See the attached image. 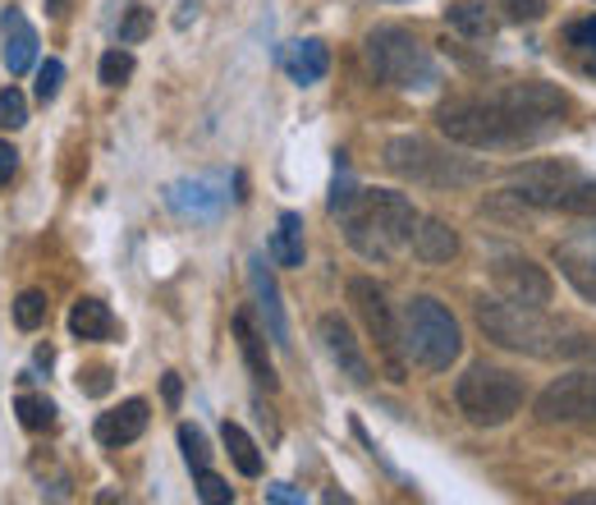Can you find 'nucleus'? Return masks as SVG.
Returning <instances> with one entry per match:
<instances>
[{
    "instance_id": "nucleus-1",
    "label": "nucleus",
    "mask_w": 596,
    "mask_h": 505,
    "mask_svg": "<svg viewBox=\"0 0 596 505\" xmlns=\"http://www.w3.org/2000/svg\"><path fill=\"white\" fill-rule=\"evenodd\" d=\"M477 322L486 340L501 349L532 354V359H596V336L578 332L569 322L541 317V308H524L514 299H477Z\"/></svg>"
},
{
    "instance_id": "nucleus-2",
    "label": "nucleus",
    "mask_w": 596,
    "mask_h": 505,
    "mask_svg": "<svg viewBox=\"0 0 596 505\" xmlns=\"http://www.w3.org/2000/svg\"><path fill=\"white\" fill-rule=\"evenodd\" d=\"M340 225L349 248H358L368 262H391L418 231V212L395 189H358L340 207Z\"/></svg>"
},
{
    "instance_id": "nucleus-3",
    "label": "nucleus",
    "mask_w": 596,
    "mask_h": 505,
    "mask_svg": "<svg viewBox=\"0 0 596 505\" xmlns=\"http://www.w3.org/2000/svg\"><path fill=\"white\" fill-rule=\"evenodd\" d=\"M436 124L450 143H463V147H524L528 143V134L518 130V120L509 115L501 92L454 97L436 111Z\"/></svg>"
},
{
    "instance_id": "nucleus-4",
    "label": "nucleus",
    "mask_w": 596,
    "mask_h": 505,
    "mask_svg": "<svg viewBox=\"0 0 596 505\" xmlns=\"http://www.w3.org/2000/svg\"><path fill=\"white\" fill-rule=\"evenodd\" d=\"M368 65L381 83L391 88H408V92H427L440 83V69L427 56V46L413 37L400 23H381L368 33Z\"/></svg>"
},
{
    "instance_id": "nucleus-5",
    "label": "nucleus",
    "mask_w": 596,
    "mask_h": 505,
    "mask_svg": "<svg viewBox=\"0 0 596 505\" xmlns=\"http://www.w3.org/2000/svg\"><path fill=\"white\" fill-rule=\"evenodd\" d=\"M404 349L427 372H446L459 359L463 336H459V322L450 317L446 303H436L431 294H413L404 303Z\"/></svg>"
},
{
    "instance_id": "nucleus-6",
    "label": "nucleus",
    "mask_w": 596,
    "mask_h": 505,
    "mask_svg": "<svg viewBox=\"0 0 596 505\" xmlns=\"http://www.w3.org/2000/svg\"><path fill=\"white\" fill-rule=\"evenodd\" d=\"M454 400H459V414L473 427H501V423H509L518 409H524V382L505 368L477 363V368H469L459 377Z\"/></svg>"
},
{
    "instance_id": "nucleus-7",
    "label": "nucleus",
    "mask_w": 596,
    "mask_h": 505,
    "mask_svg": "<svg viewBox=\"0 0 596 505\" xmlns=\"http://www.w3.org/2000/svg\"><path fill=\"white\" fill-rule=\"evenodd\" d=\"M349 303L353 313L362 317L368 326V336L376 340V359H381V372L391 377V382H404V326L395 322L391 303H385V290L372 281V276H353L349 281Z\"/></svg>"
},
{
    "instance_id": "nucleus-8",
    "label": "nucleus",
    "mask_w": 596,
    "mask_h": 505,
    "mask_svg": "<svg viewBox=\"0 0 596 505\" xmlns=\"http://www.w3.org/2000/svg\"><path fill=\"white\" fill-rule=\"evenodd\" d=\"M385 166H391L395 175H404V180H413V184H436V189L473 184L482 175L477 166L454 161V157H446V152H436L427 138H413V134L385 143Z\"/></svg>"
},
{
    "instance_id": "nucleus-9",
    "label": "nucleus",
    "mask_w": 596,
    "mask_h": 505,
    "mask_svg": "<svg viewBox=\"0 0 596 505\" xmlns=\"http://www.w3.org/2000/svg\"><path fill=\"white\" fill-rule=\"evenodd\" d=\"M537 418L541 423H574L596 427V372H569L537 395Z\"/></svg>"
},
{
    "instance_id": "nucleus-10",
    "label": "nucleus",
    "mask_w": 596,
    "mask_h": 505,
    "mask_svg": "<svg viewBox=\"0 0 596 505\" xmlns=\"http://www.w3.org/2000/svg\"><path fill=\"white\" fill-rule=\"evenodd\" d=\"M578 180H583L578 166H569V161H528V166L514 170L509 193L524 198V202H532V207H555V212H560L564 193L574 189Z\"/></svg>"
},
{
    "instance_id": "nucleus-11",
    "label": "nucleus",
    "mask_w": 596,
    "mask_h": 505,
    "mask_svg": "<svg viewBox=\"0 0 596 505\" xmlns=\"http://www.w3.org/2000/svg\"><path fill=\"white\" fill-rule=\"evenodd\" d=\"M496 285H501L505 299L524 303V308H547L551 294H555L547 267H537L528 258H514V252H505V258L496 262Z\"/></svg>"
},
{
    "instance_id": "nucleus-12",
    "label": "nucleus",
    "mask_w": 596,
    "mask_h": 505,
    "mask_svg": "<svg viewBox=\"0 0 596 505\" xmlns=\"http://www.w3.org/2000/svg\"><path fill=\"white\" fill-rule=\"evenodd\" d=\"M317 336H322V345H326V354H330V363L340 368L353 386H368V382H372L368 354L358 349V340H353V332H349V322H345L340 313H326V317L317 322Z\"/></svg>"
},
{
    "instance_id": "nucleus-13",
    "label": "nucleus",
    "mask_w": 596,
    "mask_h": 505,
    "mask_svg": "<svg viewBox=\"0 0 596 505\" xmlns=\"http://www.w3.org/2000/svg\"><path fill=\"white\" fill-rule=\"evenodd\" d=\"M229 184L225 180H179V184H170V207L179 212V216H193V221H216L221 212H225V202H229V193H225Z\"/></svg>"
},
{
    "instance_id": "nucleus-14",
    "label": "nucleus",
    "mask_w": 596,
    "mask_h": 505,
    "mask_svg": "<svg viewBox=\"0 0 596 505\" xmlns=\"http://www.w3.org/2000/svg\"><path fill=\"white\" fill-rule=\"evenodd\" d=\"M248 285H252V299H257V308H262L267 317V332L280 349H290V322H284V303H280V285H275V276L267 267V258L257 252V258L248 262Z\"/></svg>"
},
{
    "instance_id": "nucleus-15",
    "label": "nucleus",
    "mask_w": 596,
    "mask_h": 505,
    "mask_svg": "<svg viewBox=\"0 0 596 505\" xmlns=\"http://www.w3.org/2000/svg\"><path fill=\"white\" fill-rule=\"evenodd\" d=\"M0 37H5V46H0V56H5V69L10 74H29L33 60H37V29L29 19H23V10H5L0 14Z\"/></svg>"
},
{
    "instance_id": "nucleus-16",
    "label": "nucleus",
    "mask_w": 596,
    "mask_h": 505,
    "mask_svg": "<svg viewBox=\"0 0 596 505\" xmlns=\"http://www.w3.org/2000/svg\"><path fill=\"white\" fill-rule=\"evenodd\" d=\"M147 418H151L147 400H124L120 409H111V414L97 418L92 433H97L101 446H128V441H138V437L147 433Z\"/></svg>"
},
{
    "instance_id": "nucleus-17",
    "label": "nucleus",
    "mask_w": 596,
    "mask_h": 505,
    "mask_svg": "<svg viewBox=\"0 0 596 505\" xmlns=\"http://www.w3.org/2000/svg\"><path fill=\"white\" fill-rule=\"evenodd\" d=\"M235 336H239V349H244V363H248V372H252V382L267 386V391H275L280 377H275V368H271V359H267V340H262V332L252 326L248 313H235Z\"/></svg>"
},
{
    "instance_id": "nucleus-18",
    "label": "nucleus",
    "mask_w": 596,
    "mask_h": 505,
    "mask_svg": "<svg viewBox=\"0 0 596 505\" xmlns=\"http://www.w3.org/2000/svg\"><path fill=\"white\" fill-rule=\"evenodd\" d=\"M413 252H418L423 262H431V267H440V262H450L454 252H459V235L450 231L446 221H436V216H427V221H418V231H413Z\"/></svg>"
},
{
    "instance_id": "nucleus-19",
    "label": "nucleus",
    "mask_w": 596,
    "mask_h": 505,
    "mask_svg": "<svg viewBox=\"0 0 596 505\" xmlns=\"http://www.w3.org/2000/svg\"><path fill=\"white\" fill-rule=\"evenodd\" d=\"M284 69H290L294 83H322L326 69H330V50H326V42H317V37L294 42L290 56H284Z\"/></svg>"
},
{
    "instance_id": "nucleus-20",
    "label": "nucleus",
    "mask_w": 596,
    "mask_h": 505,
    "mask_svg": "<svg viewBox=\"0 0 596 505\" xmlns=\"http://www.w3.org/2000/svg\"><path fill=\"white\" fill-rule=\"evenodd\" d=\"M69 332L79 340H111L115 336V317L101 299H79L69 308Z\"/></svg>"
},
{
    "instance_id": "nucleus-21",
    "label": "nucleus",
    "mask_w": 596,
    "mask_h": 505,
    "mask_svg": "<svg viewBox=\"0 0 596 505\" xmlns=\"http://www.w3.org/2000/svg\"><path fill=\"white\" fill-rule=\"evenodd\" d=\"M271 258L280 267H303V216L299 212H280L275 235H271Z\"/></svg>"
},
{
    "instance_id": "nucleus-22",
    "label": "nucleus",
    "mask_w": 596,
    "mask_h": 505,
    "mask_svg": "<svg viewBox=\"0 0 596 505\" xmlns=\"http://www.w3.org/2000/svg\"><path fill=\"white\" fill-rule=\"evenodd\" d=\"M450 29L463 33V37H491L496 33V19H491V10L482 5V0H459V5L446 10Z\"/></svg>"
},
{
    "instance_id": "nucleus-23",
    "label": "nucleus",
    "mask_w": 596,
    "mask_h": 505,
    "mask_svg": "<svg viewBox=\"0 0 596 505\" xmlns=\"http://www.w3.org/2000/svg\"><path fill=\"white\" fill-rule=\"evenodd\" d=\"M221 437H225L229 460H235V469H239L244 478H257V473H262V450H257V441L244 433L239 423H225V427H221Z\"/></svg>"
},
{
    "instance_id": "nucleus-24",
    "label": "nucleus",
    "mask_w": 596,
    "mask_h": 505,
    "mask_svg": "<svg viewBox=\"0 0 596 505\" xmlns=\"http://www.w3.org/2000/svg\"><path fill=\"white\" fill-rule=\"evenodd\" d=\"M560 271L569 276V285H574L583 299L596 303V252H574V248H564V252H560Z\"/></svg>"
},
{
    "instance_id": "nucleus-25",
    "label": "nucleus",
    "mask_w": 596,
    "mask_h": 505,
    "mask_svg": "<svg viewBox=\"0 0 596 505\" xmlns=\"http://www.w3.org/2000/svg\"><path fill=\"white\" fill-rule=\"evenodd\" d=\"M14 414H19V423L29 427V433H46V427H56V404H50L46 395H33V391H23L14 400Z\"/></svg>"
},
{
    "instance_id": "nucleus-26",
    "label": "nucleus",
    "mask_w": 596,
    "mask_h": 505,
    "mask_svg": "<svg viewBox=\"0 0 596 505\" xmlns=\"http://www.w3.org/2000/svg\"><path fill=\"white\" fill-rule=\"evenodd\" d=\"M564 42H569V50L583 60V69L587 74H596V14L592 19H578V23H569L564 29Z\"/></svg>"
},
{
    "instance_id": "nucleus-27",
    "label": "nucleus",
    "mask_w": 596,
    "mask_h": 505,
    "mask_svg": "<svg viewBox=\"0 0 596 505\" xmlns=\"http://www.w3.org/2000/svg\"><path fill=\"white\" fill-rule=\"evenodd\" d=\"M179 450H184V460H189V469H193V473L212 469V446H206L202 427H193V423H179Z\"/></svg>"
},
{
    "instance_id": "nucleus-28",
    "label": "nucleus",
    "mask_w": 596,
    "mask_h": 505,
    "mask_svg": "<svg viewBox=\"0 0 596 505\" xmlns=\"http://www.w3.org/2000/svg\"><path fill=\"white\" fill-rule=\"evenodd\" d=\"M97 74H101V83H106V88H124L128 79H134V56H128L124 46H115V50H106V56H101Z\"/></svg>"
},
{
    "instance_id": "nucleus-29",
    "label": "nucleus",
    "mask_w": 596,
    "mask_h": 505,
    "mask_svg": "<svg viewBox=\"0 0 596 505\" xmlns=\"http://www.w3.org/2000/svg\"><path fill=\"white\" fill-rule=\"evenodd\" d=\"M14 322H19V332H37V326L46 322V294L23 290V294L14 299Z\"/></svg>"
},
{
    "instance_id": "nucleus-30",
    "label": "nucleus",
    "mask_w": 596,
    "mask_h": 505,
    "mask_svg": "<svg viewBox=\"0 0 596 505\" xmlns=\"http://www.w3.org/2000/svg\"><path fill=\"white\" fill-rule=\"evenodd\" d=\"M560 212H569V216H596V180H578L574 189L564 193Z\"/></svg>"
},
{
    "instance_id": "nucleus-31",
    "label": "nucleus",
    "mask_w": 596,
    "mask_h": 505,
    "mask_svg": "<svg viewBox=\"0 0 596 505\" xmlns=\"http://www.w3.org/2000/svg\"><path fill=\"white\" fill-rule=\"evenodd\" d=\"M29 124V101H23L19 88L0 92V130H23Z\"/></svg>"
},
{
    "instance_id": "nucleus-32",
    "label": "nucleus",
    "mask_w": 596,
    "mask_h": 505,
    "mask_svg": "<svg viewBox=\"0 0 596 505\" xmlns=\"http://www.w3.org/2000/svg\"><path fill=\"white\" fill-rule=\"evenodd\" d=\"M151 33V10L147 5H128L124 10V23H120V46H134Z\"/></svg>"
},
{
    "instance_id": "nucleus-33",
    "label": "nucleus",
    "mask_w": 596,
    "mask_h": 505,
    "mask_svg": "<svg viewBox=\"0 0 596 505\" xmlns=\"http://www.w3.org/2000/svg\"><path fill=\"white\" fill-rule=\"evenodd\" d=\"M60 83H65V65L60 60L37 65V101H42V106H50V101L60 97Z\"/></svg>"
},
{
    "instance_id": "nucleus-34",
    "label": "nucleus",
    "mask_w": 596,
    "mask_h": 505,
    "mask_svg": "<svg viewBox=\"0 0 596 505\" xmlns=\"http://www.w3.org/2000/svg\"><path fill=\"white\" fill-rule=\"evenodd\" d=\"M198 496H202V501H212V505H221V501H235L229 483H225L221 473H212V469H202V473H198Z\"/></svg>"
},
{
    "instance_id": "nucleus-35",
    "label": "nucleus",
    "mask_w": 596,
    "mask_h": 505,
    "mask_svg": "<svg viewBox=\"0 0 596 505\" xmlns=\"http://www.w3.org/2000/svg\"><path fill=\"white\" fill-rule=\"evenodd\" d=\"M501 10L514 23H537L541 14H547V0H501Z\"/></svg>"
},
{
    "instance_id": "nucleus-36",
    "label": "nucleus",
    "mask_w": 596,
    "mask_h": 505,
    "mask_svg": "<svg viewBox=\"0 0 596 505\" xmlns=\"http://www.w3.org/2000/svg\"><path fill=\"white\" fill-rule=\"evenodd\" d=\"M79 386H83L88 395H106V391H111V372H106V368H92V372L79 377Z\"/></svg>"
},
{
    "instance_id": "nucleus-37",
    "label": "nucleus",
    "mask_w": 596,
    "mask_h": 505,
    "mask_svg": "<svg viewBox=\"0 0 596 505\" xmlns=\"http://www.w3.org/2000/svg\"><path fill=\"white\" fill-rule=\"evenodd\" d=\"M14 170H19V152H14L5 138H0V184H10Z\"/></svg>"
},
{
    "instance_id": "nucleus-38",
    "label": "nucleus",
    "mask_w": 596,
    "mask_h": 505,
    "mask_svg": "<svg viewBox=\"0 0 596 505\" xmlns=\"http://www.w3.org/2000/svg\"><path fill=\"white\" fill-rule=\"evenodd\" d=\"M161 391H166V404H170V409H179V395H184V386H179V377H175V372H166Z\"/></svg>"
},
{
    "instance_id": "nucleus-39",
    "label": "nucleus",
    "mask_w": 596,
    "mask_h": 505,
    "mask_svg": "<svg viewBox=\"0 0 596 505\" xmlns=\"http://www.w3.org/2000/svg\"><path fill=\"white\" fill-rule=\"evenodd\" d=\"M267 501H290V505H303V492H294V487H267Z\"/></svg>"
},
{
    "instance_id": "nucleus-40",
    "label": "nucleus",
    "mask_w": 596,
    "mask_h": 505,
    "mask_svg": "<svg viewBox=\"0 0 596 505\" xmlns=\"http://www.w3.org/2000/svg\"><path fill=\"white\" fill-rule=\"evenodd\" d=\"M69 10H74V0H46V14L50 19H65Z\"/></svg>"
}]
</instances>
